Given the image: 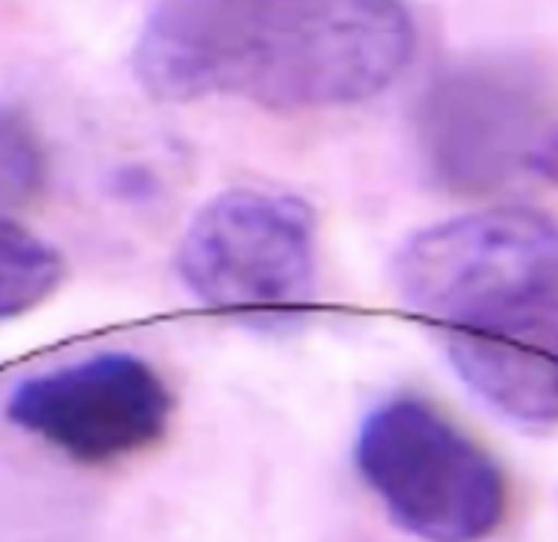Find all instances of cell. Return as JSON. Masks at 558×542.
<instances>
[{"instance_id": "cell-3", "label": "cell", "mask_w": 558, "mask_h": 542, "mask_svg": "<svg viewBox=\"0 0 558 542\" xmlns=\"http://www.w3.org/2000/svg\"><path fill=\"white\" fill-rule=\"evenodd\" d=\"M355 467L388 516L424 542H483L509 509L496 457L421 398H391L362 421Z\"/></svg>"}, {"instance_id": "cell-6", "label": "cell", "mask_w": 558, "mask_h": 542, "mask_svg": "<svg viewBox=\"0 0 558 542\" xmlns=\"http://www.w3.org/2000/svg\"><path fill=\"white\" fill-rule=\"evenodd\" d=\"M8 418L76 463H116L155 447L171 421L165 378L132 352H102L24 378Z\"/></svg>"}, {"instance_id": "cell-8", "label": "cell", "mask_w": 558, "mask_h": 542, "mask_svg": "<svg viewBox=\"0 0 558 542\" xmlns=\"http://www.w3.org/2000/svg\"><path fill=\"white\" fill-rule=\"evenodd\" d=\"M63 280L60 253L0 210V323L47 303Z\"/></svg>"}, {"instance_id": "cell-7", "label": "cell", "mask_w": 558, "mask_h": 542, "mask_svg": "<svg viewBox=\"0 0 558 542\" xmlns=\"http://www.w3.org/2000/svg\"><path fill=\"white\" fill-rule=\"evenodd\" d=\"M437 333L453 372L489 408L519 424H558V263Z\"/></svg>"}, {"instance_id": "cell-1", "label": "cell", "mask_w": 558, "mask_h": 542, "mask_svg": "<svg viewBox=\"0 0 558 542\" xmlns=\"http://www.w3.org/2000/svg\"><path fill=\"white\" fill-rule=\"evenodd\" d=\"M414 50L404 0H155L132 70L161 103L217 96L316 112L378 99Z\"/></svg>"}, {"instance_id": "cell-5", "label": "cell", "mask_w": 558, "mask_h": 542, "mask_svg": "<svg viewBox=\"0 0 558 542\" xmlns=\"http://www.w3.org/2000/svg\"><path fill=\"white\" fill-rule=\"evenodd\" d=\"M558 263V224L535 207H483L408 237L395 256L404 306L447 329Z\"/></svg>"}, {"instance_id": "cell-2", "label": "cell", "mask_w": 558, "mask_h": 542, "mask_svg": "<svg viewBox=\"0 0 558 542\" xmlns=\"http://www.w3.org/2000/svg\"><path fill=\"white\" fill-rule=\"evenodd\" d=\"M174 269L214 313L256 329L293 326L316 290V214L287 191L230 188L191 217Z\"/></svg>"}, {"instance_id": "cell-9", "label": "cell", "mask_w": 558, "mask_h": 542, "mask_svg": "<svg viewBox=\"0 0 558 542\" xmlns=\"http://www.w3.org/2000/svg\"><path fill=\"white\" fill-rule=\"evenodd\" d=\"M47 184V152L31 119L0 106V210L34 201Z\"/></svg>"}, {"instance_id": "cell-4", "label": "cell", "mask_w": 558, "mask_h": 542, "mask_svg": "<svg viewBox=\"0 0 558 542\" xmlns=\"http://www.w3.org/2000/svg\"><path fill=\"white\" fill-rule=\"evenodd\" d=\"M417 135L444 188L499 191L515 178H535L545 145L558 135V99L538 73L519 63H466L430 83Z\"/></svg>"}]
</instances>
